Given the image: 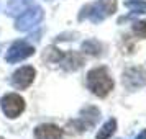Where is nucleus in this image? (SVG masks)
<instances>
[{"instance_id":"6e6552de","label":"nucleus","mask_w":146,"mask_h":139,"mask_svg":"<svg viewBox=\"0 0 146 139\" xmlns=\"http://www.w3.org/2000/svg\"><path fill=\"white\" fill-rule=\"evenodd\" d=\"M58 64L66 72H76V70H79L80 67L84 66V57L80 54L74 53V51H69V53L62 54V57H61V61Z\"/></svg>"},{"instance_id":"0eeeda50","label":"nucleus","mask_w":146,"mask_h":139,"mask_svg":"<svg viewBox=\"0 0 146 139\" xmlns=\"http://www.w3.org/2000/svg\"><path fill=\"white\" fill-rule=\"evenodd\" d=\"M105 18H107V15H105V12L102 10V7H100L99 2L84 5V7L80 8L79 15H77V20H79V21L89 20V21H92V23H95V25L102 23Z\"/></svg>"},{"instance_id":"f8f14e48","label":"nucleus","mask_w":146,"mask_h":139,"mask_svg":"<svg viewBox=\"0 0 146 139\" xmlns=\"http://www.w3.org/2000/svg\"><path fill=\"white\" fill-rule=\"evenodd\" d=\"M100 119V111L95 106H86L80 111V121H84L86 126H95Z\"/></svg>"},{"instance_id":"ddd939ff","label":"nucleus","mask_w":146,"mask_h":139,"mask_svg":"<svg viewBox=\"0 0 146 139\" xmlns=\"http://www.w3.org/2000/svg\"><path fill=\"white\" fill-rule=\"evenodd\" d=\"M117 131V119L115 118H110L107 123H104V126L99 129L97 132V139H108L112 138L113 134Z\"/></svg>"},{"instance_id":"20e7f679","label":"nucleus","mask_w":146,"mask_h":139,"mask_svg":"<svg viewBox=\"0 0 146 139\" xmlns=\"http://www.w3.org/2000/svg\"><path fill=\"white\" fill-rule=\"evenodd\" d=\"M35 54V47L28 44L27 41H15L12 46L8 47L7 54H5V61L8 64H18L21 61L31 57Z\"/></svg>"},{"instance_id":"4468645a","label":"nucleus","mask_w":146,"mask_h":139,"mask_svg":"<svg viewBox=\"0 0 146 139\" xmlns=\"http://www.w3.org/2000/svg\"><path fill=\"white\" fill-rule=\"evenodd\" d=\"M61 57H62V53L54 46H48L46 49H44V53H43V61H46V62H49V64L59 62Z\"/></svg>"},{"instance_id":"a211bd4d","label":"nucleus","mask_w":146,"mask_h":139,"mask_svg":"<svg viewBox=\"0 0 146 139\" xmlns=\"http://www.w3.org/2000/svg\"><path fill=\"white\" fill-rule=\"evenodd\" d=\"M135 139H146V129H143V131L139 132V134H138Z\"/></svg>"},{"instance_id":"423d86ee","label":"nucleus","mask_w":146,"mask_h":139,"mask_svg":"<svg viewBox=\"0 0 146 139\" xmlns=\"http://www.w3.org/2000/svg\"><path fill=\"white\" fill-rule=\"evenodd\" d=\"M35 77H36V70L31 66H23L20 69H17L10 79L12 87H15L17 90H25L33 84Z\"/></svg>"},{"instance_id":"f3484780","label":"nucleus","mask_w":146,"mask_h":139,"mask_svg":"<svg viewBox=\"0 0 146 139\" xmlns=\"http://www.w3.org/2000/svg\"><path fill=\"white\" fill-rule=\"evenodd\" d=\"M133 34H136L138 38H143L146 40V21H136V23H133Z\"/></svg>"},{"instance_id":"7ed1b4c3","label":"nucleus","mask_w":146,"mask_h":139,"mask_svg":"<svg viewBox=\"0 0 146 139\" xmlns=\"http://www.w3.org/2000/svg\"><path fill=\"white\" fill-rule=\"evenodd\" d=\"M0 106H2V111L7 118L13 119L18 118L25 111V100L17 93H7L0 100Z\"/></svg>"},{"instance_id":"dca6fc26","label":"nucleus","mask_w":146,"mask_h":139,"mask_svg":"<svg viewBox=\"0 0 146 139\" xmlns=\"http://www.w3.org/2000/svg\"><path fill=\"white\" fill-rule=\"evenodd\" d=\"M97 2L100 3V7L105 12L107 16H110L117 12V0H97Z\"/></svg>"},{"instance_id":"6ab92c4d","label":"nucleus","mask_w":146,"mask_h":139,"mask_svg":"<svg viewBox=\"0 0 146 139\" xmlns=\"http://www.w3.org/2000/svg\"><path fill=\"white\" fill-rule=\"evenodd\" d=\"M0 139H3V138H0Z\"/></svg>"},{"instance_id":"9b49d317","label":"nucleus","mask_w":146,"mask_h":139,"mask_svg":"<svg viewBox=\"0 0 146 139\" xmlns=\"http://www.w3.org/2000/svg\"><path fill=\"white\" fill-rule=\"evenodd\" d=\"M82 51L89 56H95V57H100L105 53V44L100 43L99 40H87L82 43Z\"/></svg>"},{"instance_id":"9d476101","label":"nucleus","mask_w":146,"mask_h":139,"mask_svg":"<svg viewBox=\"0 0 146 139\" xmlns=\"http://www.w3.org/2000/svg\"><path fill=\"white\" fill-rule=\"evenodd\" d=\"M35 5V0H8L7 13L10 16H18L23 12H27L30 7Z\"/></svg>"},{"instance_id":"1a4fd4ad","label":"nucleus","mask_w":146,"mask_h":139,"mask_svg":"<svg viewBox=\"0 0 146 139\" xmlns=\"http://www.w3.org/2000/svg\"><path fill=\"white\" fill-rule=\"evenodd\" d=\"M35 139H62L64 132L56 125H40L35 128Z\"/></svg>"},{"instance_id":"2eb2a0df","label":"nucleus","mask_w":146,"mask_h":139,"mask_svg":"<svg viewBox=\"0 0 146 139\" xmlns=\"http://www.w3.org/2000/svg\"><path fill=\"white\" fill-rule=\"evenodd\" d=\"M125 7L130 12H133V13H138V15L146 13V2L145 0H126Z\"/></svg>"},{"instance_id":"f03ea898","label":"nucleus","mask_w":146,"mask_h":139,"mask_svg":"<svg viewBox=\"0 0 146 139\" xmlns=\"http://www.w3.org/2000/svg\"><path fill=\"white\" fill-rule=\"evenodd\" d=\"M44 18V10L38 5H33L30 7L27 12H23L21 15L17 16L15 20V28L21 31V33H27V31H31L35 26H38Z\"/></svg>"},{"instance_id":"39448f33","label":"nucleus","mask_w":146,"mask_h":139,"mask_svg":"<svg viewBox=\"0 0 146 139\" xmlns=\"http://www.w3.org/2000/svg\"><path fill=\"white\" fill-rule=\"evenodd\" d=\"M123 85L126 90H138L141 87H146V69L143 67H128L123 72Z\"/></svg>"},{"instance_id":"f257e3e1","label":"nucleus","mask_w":146,"mask_h":139,"mask_svg":"<svg viewBox=\"0 0 146 139\" xmlns=\"http://www.w3.org/2000/svg\"><path fill=\"white\" fill-rule=\"evenodd\" d=\"M87 88L99 98H105L113 88V79L108 69L104 66L90 69L87 74Z\"/></svg>"}]
</instances>
